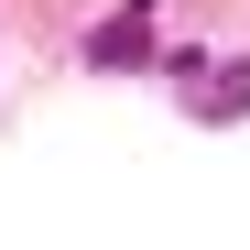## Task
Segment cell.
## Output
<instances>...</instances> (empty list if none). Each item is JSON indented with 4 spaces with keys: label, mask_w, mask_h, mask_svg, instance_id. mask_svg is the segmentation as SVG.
<instances>
[{
    "label": "cell",
    "mask_w": 250,
    "mask_h": 250,
    "mask_svg": "<svg viewBox=\"0 0 250 250\" xmlns=\"http://www.w3.org/2000/svg\"><path fill=\"white\" fill-rule=\"evenodd\" d=\"M142 55H152V11H142V0L109 11V22L87 33V65H142Z\"/></svg>",
    "instance_id": "6da1fadb"
},
{
    "label": "cell",
    "mask_w": 250,
    "mask_h": 250,
    "mask_svg": "<svg viewBox=\"0 0 250 250\" xmlns=\"http://www.w3.org/2000/svg\"><path fill=\"white\" fill-rule=\"evenodd\" d=\"M196 109H207V120H239V109H250V65H229V76H207V98H196Z\"/></svg>",
    "instance_id": "7a4b0ae2"
}]
</instances>
